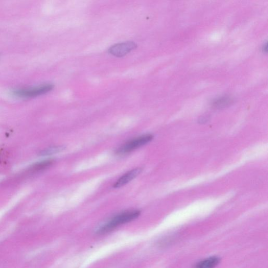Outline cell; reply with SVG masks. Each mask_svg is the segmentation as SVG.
<instances>
[{
  "mask_svg": "<svg viewBox=\"0 0 268 268\" xmlns=\"http://www.w3.org/2000/svg\"><path fill=\"white\" fill-rule=\"evenodd\" d=\"M140 214L139 211H127L121 213L102 226L97 231V233L100 234L108 233L119 226L134 220L139 217Z\"/></svg>",
  "mask_w": 268,
  "mask_h": 268,
  "instance_id": "6da1fadb",
  "label": "cell"
},
{
  "mask_svg": "<svg viewBox=\"0 0 268 268\" xmlns=\"http://www.w3.org/2000/svg\"><path fill=\"white\" fill-rule=\"evenodd\" d=\"M153 139V136L150 134L142 135L130 141L116 150V154L124 155L133 151L146 144Z\"/></svg>",
  "mask_w": 268,
  "mask_h": 268,
  "instance_id": "7a4b0ae2",
  "label": "cell"
},
{
  "mask_svg": "<svg viewBox=\"0 0 268 268\" xmlns=\"http://www.w3.org/2000/svg\"><path fill=\"white\" fill-rule=\"evenodd\" d=\"M54 88L53 85L47 84L33 88L16 90L13 94L19 97H32L47 94Z\"/></svg>",
  "mask_w": 268,
  "mask_h": 268,
  "instance_id": "3957f363",
  "label": "cell"
},
{
  "mask_svg": "<svg viewBox=\"0 0 268 268\" xmlns=\"http://www.w3.org/2000/svg\"><path fill=\"white\" fill-rule=\"evenodd\" d=\"M137 47V45L133 42H126L116 44L110 47L109 53L116 57H121L130 53Z\"/></svg>",
  "mask_w": 268,
  "mask_h": 268,
  "instance_id": "277c9868",
  "label": "cell"
},
{
  "mask_svg": "<svg viewBox=\"0 0 268 268\" xmlns=\"http://www.w3.org/2000/svg\"><path fill=\"white\" fill-rule=\"evenodd\" d=\"M142 169L141 168H137L131 170L125 174L121 176L114 185L113 187L115 188H121L128 184L130 181H131L137 177L142 172Z\"/></svg>",
  "mask_w": 268,
  "mask_h": 268,
  "instance_id": "5b68a950",
  "label": "cell"
},
{
  "mask_svg": "<svg viewBox=\"0 0 268 268\" xmlns=\"http://www.w3.org/2000/svg\"><path fill=\"white\" fill-rule=\"evenodd\" d=\"M220 262V259L217 257H212L200 261L195 268H214Z\"/></svg>",
  "mask_w": 268,
  "mask_h": 268,
  "instance_id": "8992f818",
  "label": "cell"
},
{
  "mask_svg": "<svg viewBox=\"0 0 268 268\" xmlns=\"http://www.w3.org/2000/svg\"><path fill=\"white\" fill-rule=\"evenodd\" d=\"M231 102V100L227 97L221 98L215 101L213 103V106L217 108H223L227 107Z\"/></svg>",
  "mask_w": 268,
  "mask_h": 268,
  "instance_id": "52a82bcc",
  "label": "cell"
},
{
  "mask_svg": "<svg viewBox=\"0 0 268 268\" xmlns=\"http://www.w3.org/2000/svg\"><path fill=\"white\" fill-rule=\"evenodd\" d=\"M65 149L64 147L58 146L48 149L44 153L45 155H50L62 152Z\"/></svg>",
  "mask_w": 268,
  "mask_h": 268,
  "instance_id": "ba28073f",
  "label": "cell"
}]
</instances>
